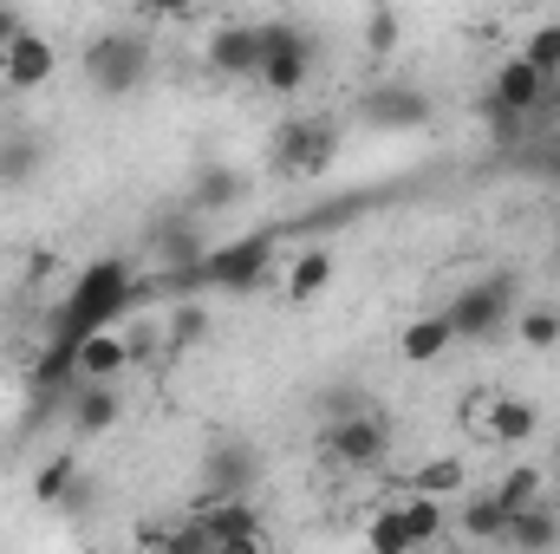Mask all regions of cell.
Returning <instances> with one entry per match:
<instances>
[{"mask_svg": "<svg viewBox=\"0 0 560 554\" xmlns=\"http://www.w3.org/2000/svg\"><path fill=\"white\" fill-rule=\"evenodd\" d=\"M248 196V176L235 170V163H209L202 176H196V209H229V203H242Z\"/></svg>", "mask_w": 560, "mask_h": 554, "instance_id": "cell-20", "label": "cell"}, {"mask_svg": "<svg viewBox=\"0 0 560 554\" xmlns=\"http://www.w3.org/2000/svg\"><path fill=\"white\" fill-rule=\"evenodd\" d=\"M306 72H313V39H306L300 26H287V20H268V26H261V72H255V79L287 99V92L306 85Z\"/></svg>", "mask_w": 560, "mask_h": 554, "instance_id": "cell-7", "label": "cell"}, {"mask_svg": "<svg viewBox=\"0 0 560 554\" xmlns=\"http://www.w3.org/2000/svg\"><path fill=\"white\" fill-rule=\"evenodd\" d=\"M79 66H85V85L98 99H131L150 79V39L143 33H98Z\"/></svg>", "mask_w": 560, "mask_h": 554, "instance_id": "cell-2", "label": "cell"}, {"mask_svg": "<svg viewBox=\"0 0 560 554\" xmlns=\"http://www.w3.org/2000/svg\"><path fill=\"white\" fill-rule=\"evenodd\" d=\"M359 125L365 131H385V138L423 131L430 125V99H423V85H372L359 99Z\"/></svg>", "mask_w": 560, "mask_h": 554, "instance_id": "cell-8", "label": "cell"}, {"mask_svg": "<svg viewBox=\"0 0 560 554\" xmlns=\"http://www.w3.org/2000/svg\"><path fill=\"white\" fill-rule=\"evenodd\" d=\"M66 399H72V430L79 437H105V430L125 424V392L112 379H79Z\"/></svg>", "mask_w": 560, "mask_h": 554, "instance_id": "cell-13", "label": "cell"}, {"mask_svg": "<svg viewBox=\"0 0 560 554\" xmlns=\"http://www.w3.org/2000/svg\"><path fill=\"white\" fill-rule=\"evenodd\" d=\"M156 13H196V0H156Z\"/></svg>", "mask_w": 560, "mask_h": 554, "instance_id": "cell-33", "label": "cell"}, {"mask_svg": "<svg viewBox=\"0 0 560 554\" xmlns=\"http://www.w3.org/2000/svg\"><path fill=\"white\" fill-rule=\"evenodd\" d=\"M52 72H59V53H52V39H39L33 26L0 46V79H7L13 92H39Z\"/></svg>", "mask_w": 560, "mask_h": 554, "instance_id": "cell-11", "label": "cell"}, {"mask_svg": "<svg viewBox=\"0 0 560 554\" xmlns=\"http://www.w3.org/2000/svg\"><path fill=\"white\" fill-rule=\"evenodd\" d=\"M138 300V280L131 268L118 262V255H105V262H92L85 275L72 280V293L59 300V313H52V339H85V333H98V326H112L125 307Z\"/></svg>", "mask_w": 560, "mask_h": 554, "instance_id": "cell-1", "label": "cell"}, {"mask_svg": "<svg viewBox=\"0 0 560 554\" xmlns=\"http://www.w3.org/2000/svg\"><path fill=\"white\" fill-rule=\"evenodd\" d=\"M196 516L209 522L215 549H268V529H261V516H255L248 496H202Z\"/></svg>", "mask_w": 560, "mask_h": 554, "instance_id": "cell-10", "label": "cell"}, {"mask_svg": "<svg viewBox=\"0 0 560 554\" xmlns=\"http://www.w3.org/2000/svg\"><path fill=\"white\" fill-rule=\"evenodd\" d=\"M555 170H560V163H555Z\"/></svg>", "mask_w": 560, "mask_h": 554, "instance_id": "cell-36", "label": "cell"}, {"mask_svg": "<svg viewBox=\"0 0 560 554\" xmlns=\"http://www.w3.org/2000/svg\"><path fill=\"white\" fill-rule=\"evenodd\" d=\"M365 542H372L378 554H405V549H418V542H411V529H405V509H398V503H392V509H385V516H378V522L365 529Z\"/></svg>", "mask_w": 560, "mask_h": 554, "instance_id": "cell-28", "label": "cell"}, {"mask_svg": "<svg viewBox=\"0 0 560 554\" xmlns=\"http://www.w3.org/2000/svg\"><path fill=\"white\" fill-rule=\"evenodd\" d=\"M502 542H509V549H555L560 542V509L548 496H535L528 509L509 516V535H502Z\"/></svg>", "mask_w": 560, "mask_h": 554, "instance_id": "cell-17", "label": "cell"}, {"mask_svg": "<svg viewBox=\"0 0 560 554\" xmlns=\"http://www.w3.org/2000/svg\"><path fill=\"white\" fill-rule=\"evenodd\" d=\"M398 509H405V529H411V542H418V549H430V542H436V535H443V496H411V503H398Z\"/></svg>", "mask_w": 560, "mask_h": 554, "instance_id": "cell-24", "label": "cell"}, {"mask_svg": "<svg viewBox=\"0 0 560 554\" xmlns=\"http://www.w3.org/2000/svg\"><path fill=\"white\" fill-rule=\"evenodd\" d=\"M555 255H560V222H555Z\"/></svg>", "mask_w": 560, "mask_h": 554, "instance_id": "cell-35", "label": "cell"}, {"mask_svg": "<svg viewBox=\"0 0 560 554\" xmlns=\"http://www.w3.org/2000/svg\"><path fill=\"white\" fill-rule=\"evenodd\" d=\"M548 489L560 496V450H555V463H548Z\"/></svg>", "mask_w": 560, "mask_h": 554, "instance_id": "cell-34", "label": "cell"}, {"mask_svg": "<svg viewBox=\"0 0 560 554\" xmlns=\"http://www.w3.org/2000/svg\"><path fill=\"white\" fill-rule=\"evenodd\" d=\"M548 99H555V79L515 53L509 66H495V79H489V99H482V105L515 112V118H541V112H548Z\"/></svg>", "mask_w": 560, "mask_h": 554, "instance_id": "cell-9", "label": "cell"}, {"mask_svg": "<svg viewBox=\"0 0 560 554\" xmlns=\"http://www.w3.org/2000/svg\"><path fill=\"white\" fill-rule=\"evenodd\" d=\"M476 430H489L495 443H528V437L541 430V412H535L528 399H515V392H495V399L476 412Z\"/></svg>", "mask_w": 560, "mask_h": 554, "instance_id": "cell-15", "label": "cell"}, {"mask_svg": "<svg viewBox=\"0 0 560 554\" xmlns=\"http://www.w3.org/2000/svg\"><path fill=\"white\" fill-rule=\"evenodd\" d=\"M255 476H261V457L242 437L215 443L209 463H202V496H255Z\"/></svg>", "mask_w": 560, "mask_h": 554, "instance_id": "cell-12", "label": "cell"}, {"mask_svg": "<svg viewBox=\"0 0 560 554\" xmlns=\"http://www.w3.org/2000/svg\"><path fill=\"white\" fill-rule=\"evenodd\" d=\"M450 346H456V326H450V313H423V320H411V326L398 333V353H405V366H436Z\"/></svg>", "mask_w": 560, "mask_h": 554, "instance_id": "cell-16", "label": "cell"}, {"mask_svg": "<svg viewBox=\"0 0 560 554\" xmlns=\"http://www.w3.org/2000/svg\"><path fill=\"white\" fill-rule=\"evenodd\" d=\"M450 326H456V339H469V346H489L502 326H509V313H515V280L509 275H489L476 280V287H463V293H450Z\"/></svg>", "mask_w": 560, "mask_h": 554, "instance_id": "cell-4", "label": "cell"}, {"mask_svg": "<svg viewBox=\"0 0 560 554\" xmlns=\"http://www.w3.org/2000/svg\"><path fill=\"white\" fill-rule=\"evenodd\" d=\"M202 333H209V313H202L196 300H183V307L170 313V339H163V346H196Z\"/></svg>", "mask_w": 560, "mask_h": 554, "instance_id": "cell-30", "label": "cell"}, {"mask_svg": "<svg viewBox=\"0 0 560 554\" xmlns=\"http://www.w3.org/2000/svg\"><path fill=\"white\" fill-rule=\"evenodd\" d=\"M202 59L215 79H255L261 72V26H215Z\"/></svg>", "mask_w": 560, "mask_h": 554, "instance_id": "cell-14", "label": "cell"}, {"mask_svg": "<svg viewBox=\"0 0 560 554\" xmlns=\"http://www.w3.org/2000/svg\"><path fill=\"white\" fill-rule=\"evenodd\" d=\"M463 535H469V542H502V535H509V509H502L489 489L469 496V503H463Z\"/></svg>", "mask_w": 560, "mask_h": 554, "instance_id": "cell-21", "label": "cell"}, {"mask_svg": "<svg viewBox=\"0 0 560 554\" xmlns=\"http://www.w3.org/2000/svg\"><path fill=\"white\" fill-rule=\"evenodd\" d=\"M13 33H26V20H20V13H13V7H0V46H7V39H13Z\"/></svg>", "mask_w": 560, "mask_h": 554, "instance_id": "cell-32", "label": "cell"}, {"mask_svg": "<svg viewBox=\"0 0 560 554\" xmlns=\"http://www.w3.org/2000/svg\"><path fill=\"white\" fill-rule=\"evenodd\" d=\"M268 275H275V235H242L202 255V280L222 293H255Z\"/></svg>", "mask_w": 560, "mask_h": 554, "instance_id": "cell-6", "label": "cell"}, {"mask_svg": "<svg viewBox=\"0 0 560 554\" xmlns=\"http://www.w3.org/2000/svg\"><path fill=\"white\" fill-rule=\"evenodd\" d=\"M72 489H79V457H72V450H59V457L33 476V503H46V509H52V503H66Z\"/></svg>", "mask_w": 560, "mask_h": 554, "instance_id": "cell-22", "label": "cell"}, {"mask_svg": "<svg viewBox=\"0 0 560 554\" xmlns=\"http://www.w3.org/2000/svg\"><path fill=\"white\" fill-rule=\"evenodd\" d=\"M319 450H326V463H339V470H378V463L392 457V417L365 412V405L332 412V424L319 430Z\"/></svg>", "mask_w": 560, "mask_h": 554, "instance_id": "cell-3", "label": "cell"}, {"mask_svg": "<svg viewBox=\"0 0 560 554\" xmlns=\"http://www.w3.org/2000/svg\"><path fill=\"white\" fill-rule=\"evenodd\" d=\"M515 333H522L528 353H548V346H560V313L555 307H528V313L515 320Z\"/></svg>", "mask_w": 560, "mask_h": 554, "instance_id": "cell-26", "label": "cell"}, {"mask_svg": "<svg viewBox=\"0 0 560 554\" xmlns=\"http://www.w3.org/2000/svg\"><path fill=\"white\" fill-rule=\"evenodd\" d=\"M326 287H332V249L293 255V268H287V300H293V307H313Z\"/></svg>", "mask_w": 560, "mask_h": 554, "instance_id": "cell-19", "label": "cell"}, {"mask_svg": "<svg viewBox=\"0 0 560 554\" xmlns=\"http://www.w3.org/2000/svg\"><path fill=\"white\" fill-rule=\"evenodd\" d=\"M339 157V125L332 118H287L268 143V163L280 176H319Z\"/></svg>", "mask_w": 560, "mask_h": 554, "instance_id": "cell-5", "label": "cell"}, {"mask_svg": "<svg viewBox=\"0 0 560 554\" xmlns=\"http://www.w3.org/2000/svg\"><path fill=\"white\" fill-rule=\"evenodd\" d=\"M365 46H372L378 59H385V53L398 46V13H392V7H378V13L365 20Z\"/></svg>", "mask_w": 560, "mask_h": 554, "instance_id": "cell-31", "label": "cell"}, {"mask_svg": "<svg viewBox=\"0 0 560 554\" xmlns=\"http://www.w3.org/2000/svg\"><path fill=\"white\" fill-rule=\"evenodd\" d=\"M489 496H495V503H502V509L515 516V509H528L535 496H548V483H541V470H528V463H515V470H509L502 483H489Z\"/></svg>", "mask_w": 560, "mask_h": 554, "instance_id": "cell-23", "label": "cell"}, {"mask_svg": "<svg viewBox=\"0 0 560 554\" xmlns=\"http://www.w3.org/2000/svg\"><path fill=\"white\" fill-rule=\"evenodd\" d=\"M522 59H528V66H541L548 79H560V20H541V26L528 33V46H522Z\"/></svg>", "mask_w": 560, "mask_h": 554, "instance_id": "cell-27", "label": "cell"}, {"mask_svg": "<svg viewBox=\"0 0 560 554\" xmlns=\"http://www.w3.org/2000/svg\"><path fill=\"white\" fill-rule=\"evenodd\" d=\"M125 366H131V339H118L112 326L79 339V379H118Z\"/></svg>", "mask_w": 560, "mask_h": 554, "instance_id": "cell-18", "label": "cell"}, {"mask_svg": "<svg viewBox=\"0 0 560 554\" xmlns=\"http://www.w3.org/2000/svg\"><path fill=\"white\" fill-rule=\"evenodd\" d=\"M418 489L423 496H463V463L456 457H430L418 470Z\"/></svg>", "mask_w": 560, "mask_h": 554, "instance_id": "cell-29", "label": "cell"}, {"mask_svg": "<svg viewBox=\"0 0 560 554\" xmlns=\"http://www.w3.org/2000/svg\"><path fill=\"white\" fill-rule=\"evenodd\" d=\"M46 163V143L39 138H13V143H0V183H26L33 170Z\"/></svg>", "mask_w": 560, "mask_h": 554, "instance_id": "cell-25", "label": "cell"}]
</instances>
